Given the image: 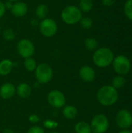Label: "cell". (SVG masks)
<instances>
[{
	"label": "cell",
	"mask_w": 132,
	"mask_h": 133,
	"mask_svg": "<svg viewBox=\"0 0 132 133\" xmlns=\"http://www.w3.org/2000/svg\"><path fill=\"white\" fill-rule=\"evenodd\" d=\"M96 97L101 105L108 107L114 105L117 101L119 94L117 90L114 88L111 85H106L100 88Z\"/></svg>",
	"instance_id": "1"
},
{
	"label": "cell",
	"mask_w": 132,
	"mask_h": 133,
	"mask_svg": "<svg viewBox=\"0 0 132 133\" xmlns=\"http://www.w3.org/2000/svg\"><path fill=\"white\" fill-rule=\"evenodd\" d=\"M114 58V52L109 48H97L93 55V63L99 68H106L112 64Z\"/></svg>",
	"instance_id": "2"
},
{
	"label": "cell",
	"mask_w": 132,
	"mask_h": 133,
	"mask_svg": "<svg viewBox=\"0 0 132 133\" xmlns=\"http://www.w3.org/2000/svg\"><path fill=\"white\" fill-rule=\"evenodd\" d=\"M61 18L62 21L68 25H75L82 18V12L78 6L74 5H67L61 12Z\"/></svg>",
	"instance_id": "3"
},
{
	"label": "cell",
	"mask_w": 132,
	"mask_h": 133,
	"mask_svg": "<svg viewBox=\"0 0 132 133\" xmlns=\"http://www.w3.org/2000/svg\"><path fill=\"white\" fill-rule=\"evenodd\" d=\"M58 24L52 18H44L39 23V30L40 34L47 38L54 37L58 32Z\"/></svg>",
	"instance_id": "4"
},
{
	"label": "cell",
	"mask_w": 132,
	"mask_h": 133,
	"mask_svg": "<svg viewBox=\"0 0 132 133\" xmlns=\"http://www.w3.org/2000/svg\"><path fill=\"white\" fill-rule=\"evenodd\" d=\"M112 65L114 72L121 76L128 74L131 68L130 59L124 55H120L114 57Z\"/></svg>",
	"instance_id": "5"
},
{
	"label": "cell",
	"mask_w": 132,
	"mask_h": 133,
	"mask_svg": "<svg viewBox=\"0 0 132 133\" xmlns=\"http://www.w3.org/2000/svg\"><path fill=\"white\" fill-rule=\"evenodd\" d=\"M34 72L36 79L41 84L49 83L53 77V69L47 63H40L37 65Z\"/></svg>",
	"instance_id": "6"
},
{
	"label": "cell",
	"mask_w": 132,
	"mask_h": 133,
	"mask_svg": "<svg viewBox=\"0 0 132 133\" xmlns=\"http://www.w3.org/2000/svg\"><path fill=\"white\" fill-rule=\"evenodd\" d=\"M16 50L18 54L25 59L33 55L35 53V46L30 39L23 38L17 42Z\"/></svg>",
	"instance_id": "7"
},
{
	"label": "cell",
	"mask_w": 132,
	"mask_h": 133,
	"mask_svg": "<svg viewBox=\"0 0 132 133\" xmlns=\"http://www.w3.org/2000/svg\"><path fill=\"white\" fill-rule=\"evenodd\" d=\"M90 126L94 133H105L109 129L110 122L106 115L98 114L92 119Z\"/></svg>",
	"instance_id": "8"
},
{
	"label": "cell",
	"mask_w": 132,
	"mask_h": 133,
	"mask_svg": "<svg viewBox=\"0 0 132 133\" xmlns=\"http://www.w3.org/2000/svg\"><path fill=\"white\" fill-rule=\"evenodd\" d=\"M47 101L51 107L55 108H61L66 103V98L61 91L54 90L48 93Z\"/></svg>",
	"instance_id": "9"
},
{
	"label": "cell",
	"mask_w": 132,
	"mask_h": 133,
	"mask_svg": "<svg viewBox=\"0 0 132 133\" xmlns=\"http://www.w3.org/2000/svg\"><path fill=\"white\" fill-rule=\"evenodd\" d=\"M116 122L122 129H128L132 126V114L127 109L120 110L116 115Z\"/></svg>",
	"instance_id": "10"
},
{
	"label": "cell",
	"mask_w": 132,
	"mask_h": 133,
	"mask_svg": "<svg viewBox=\"0 0 132 133\" xmlns=\"http://www.w3.org/2000/svg\"><path fill=\"white\" fill-rule=\"evenodd\" d=\"M79 77L86 83H91L96 79V72L94 69L89 65H83L79 71Z\"/></svg>",
	"instance_id": "11"
},
{
	"label": "cell",
	"mask_w": 132,
	"mask_h": 133,
	"mask_svg": "<svg viewBox=\"0 0 132 133\" xmlns=\"http://www.w3.org/2000/svg\"><path fill=\"white\" fill-rule=\"evenodd\" d=\"M10 12L16 17H23L28 12V5L26 3L21 1L14 2Z\"/></svg>",
	"instance_id": "12"
},
{
	"label": "cell",
	"mask_w": 132,
	"mask_h": 133,
	"mask_svg": "<svg viewBox=\"0 0 132 133\" xmlns=\"http://www.w3.org/2000/svg\"><path fill=\"white\" fill-rule=\"evenodd\" d=\"M16 94V87L11 83H5L0 87V96L3 99H10Z\"/></svg>",
	"instance_id": "13"
},
{
	"label": "cell",
	"mask_w": 132,
	"mask_h": 133,
	"mask_svg": "<svg viewBox=\"0 0 132 133\" xmlns=\"http://www.w3.org/2000/svg\"><path fill=\"white\" fill-rule=\"evenodd\" d=\"M16 92L18 96L21 98H28L32 93V89L30 86L26 83H22L18 85L16 88Z\"/></svg>",
	"instance_id": "14"
},
{
	"label": "cell",
	"mask_w": 132,
	"mask_h": 133,
	"mask_svg": "<svg viewBox=\"0 0 132 133\" xmlns=\"http://www.w3.org/2000/svg\"><path fill=\"white\" fill-rule=\"evenodd\" d=\"M13 69V62L10 59H3L0 62V75L7 76Z\"/></svg>",
	"instance_id": "15"
},
{
	"label": "cell",
	"mask_w": 132,
	"mask_h": 133,
	"mask_svg": "<svg viewBox=\"0 0 132 133\" xmlns=\"http://www.w3.org/2000/svg\"><path fill=\"white\" fill-rule=\"evenodd\" d=\"M62 114L65 118L69 120H73L76 118L78 115V110L73 105H67L64 107L62 110Z\"/></svg>",
	"instance_id": "16"
},
{
	"label": "cell",
	"mask_w": 132,
	"mask_h": 133,
	"mask_svg": "<svg viewBox=\"0 0 132 133\" xmlns=\"http://www.w3.org/2000/svg\"><path fill=\"white\" fill-rule=\"evenodd\" d=\"M48 7L45 4H40L37 5L35 10V15L36 18L38 19H44V18H47L48 14Z\"/></svg>",
	"instance_id": "17"
},
{
	"label": "cell",
	"mask_w": 132,
	"mask_h": 133,
	"mask_svg": "<svg viewBox=\"0 0 132 133\" xmlns=\"http://www.w3.org/2000/svg\"><path fill=\"white\" fill-rule=\"evenodd\" d=\"M75 133H91L92 129L89 123L86 122H79L75 125Z\"/></svg>",
	"instance_id": "18"
},
{
	"label": "cell",
	"mask_w": 132,
	"mask_h": 133,
	"mask_svg": "<svg viewBox=\"0 0 132 133\" xmlns=\"http://www.w3.org/2000/svg\"><path fill=\"white\" fill-rule=\"evenodd\" d=\"M79 8L82 12L88 13L93 8V0H79Z\"/></svg>",
	"instance_id": "19"
},
{
	"label": "cell",
	"mask_w": 132,
	"mask_h": 133,
	"mask_svg": "<svg viewBox=\"0 0 132 133\" xmlns=\"http://www.w3.org/2000/svg\"><path fill=\"white\" fill-rule=\"evenodd\" d=\"M111 86L115 88L116 90H119L121 88H122L125 83H126V79L125 78L121 76V75H117L115 77H114V79H112V83H111Z\"/></svg>",
	"instance_id": "20"
},
{
	"label": "cell",
	"mask_w": 132,
	"mask_h": 133,
	"mask_svg": "<svg viewBox=\"0 0 132 133\" xmlns=\"http://www.w3.org/2000/svg\"><path fill=\"white\" fill-rule=\"evenodd\" d=\"M84 44L89 51H96L98 48V41L94 37H87L84 41Z\"/></svg>",
	"instance_id": "21"
},
{
	"label": "cell",
	"mask_w": 132,
	"mask_h": 133,
	"mask_svg": "<svg viewBox=\"0 0 132 133\" xmlns=\"http://www.w3.org/2000/svg\"><path fill=\"white\" fill-rule=\"evenodd\" d=\"M23 65L27 71L33 72L36 69L37 64V62L34 58H33L32 57H30V58H26L24 59Z\"/></svg>",
	"instance_id": "22"
},
{
	"label": "cell",
	"mask_w": 132,
	"mask_h": 133,
	"mask_svg": "<svg viewBox=\"0 0 132 133\" xmlns=\"http://www.w3.org/2000/svg\"><path fill=\"white\" fill-rule=\"evenodd\" d=\"M2 37L6 41H12L16 37V33L15 31L11 28H7L3 30L2 32Z\"/></svg>",
	"instance_id": "23"
},
{
	"label": "cell",
	"mask_w": 132,
	"mask_h": 133,
	"mask_svg": "<svg viewBox=\"0 0 132 133\" xmlns=\"http://www.w3.org/2000/svg\"><path fill=\"white\" fill-rule=\"evenodd\" d=\"M79 23L81 25V26L84 29H90L93 27V20L89 17V16H85V17H82L81 19V20L79 21Z\"/></svg>",
	"instance_id": "24"
},
{
	"label": "cell",
	"mask_w": 132,
	"mask_h": 133,
	"mask_svg": "<svg viewBox=\"0 0 132 133\" xmlns=\"http://www.w3.org/2000/svg\"><path fill=\"white\" fill-rule=\"evenodd\" d=\"M124 14L127 18L132 21V0H127L124 5Z\"/></svg>",
	"instance_id": "25"
},
{
	"label": "cell",
	"mask_w": 132,
	"mask_h": 133,
	"mask_svg": "<svg viewBox=\"0 0 132 133\" xmlns=\"http://www.w3.org/2000/svg\"><path fill=\"white\" fill-rule=\"evenodd\" d=\"M44 126L47 129H55L57 128V126L58 125V123L54 120H50V119H47L43 123Z\"/></svg>",
	"instance_id": "26"
},
{
	"label": "cell",
	"mask_w": 132,
	"mask_h": 133,
	"mask_svg": "<svg viewBox=\"0 0 132 133\" xmlns=\"http://www.w3.org/2000/svg\"><path fill=\"white\" fill-rule=\"evenodd\" d=\"M27 133H44V130L42 127L40 126H38V125H34V126H32L30 127Z\"/></svg>",
	"instance_id": "27"
},
{
	"label": "cell",
	"mask_w": 132,
	"mask_h": 133,
	"mask_svg": "<svg viewBox=\"0 0 132 133\" xmlns=\"http://www.w3.org/2000/svg\"><path fill=\"white\" fill-rule=\"evenodd\" d=\"M101 2L104 6L110 7L112 6L116 2V0H101Z\"/></svg>",
	"instance_id": "28"
},
{
	"label": "cell",
	"mask_w": 132,
	"mask_h": 133,
	"mask_svg": "<svg viewBox=\"0 0 132 133\" xmlns=\"http://www.w3.org/2000/svg\"><path fill=\"white\" fill-rule=\"evenodd\" d=\"M29 121H30L31 123H37V122H38L40 121V118H39L37 115L33 114V115H30V117H29Z\"/></svg>",
	"instance_id": "29"
},
{
	"label": "cell",
	"mask_w": 132,
	"mask_h": 133,
	"mask_svg": "<svg viewBox=\"0 0 132 133\" xmlns=\"http://www.w3.org/2000/svg\"><path fill=\"white\" fill-rule=\"evenodd\" d=\"M5 11H6V9H5V6L4 2H2V1H0V19H2V16L5 15Z\"/></svg>",
	"instance_id": "30"
},
{
	"label": "cell",
	"mask_w": 132,
	"mask_h": 133,
	"mask_svg": "<svg viewBox=\"0 0 132 133\" xmlns=\"http://www.w3.org/2000/svg\"><path fill=\"white\" fill-rule=\"evenodd\" d=\"M30 24L33 26H39V23H38V19L37 18H33L30 20Z\"/></svg>",
	"instance_id": "31"
},
{
	"label": "cell",
	"mask_w": 132,
	"mask_h": 133,
	"mask_svg": "<svg viewBox=\"0 0 132 133\" xmlns=\"http://www.w3.org/2000/svg\"><path fill=\"white\" fill-rule=\"evenodd\" d=\"M4 4H5V9H6L11 10L13 2H9V1H7V2H5Z\"/></svg>",
	"instance_id": "32"
},
{
	"label": "cell",
	"mask_w": 132,
	"mask_h": 133,
	"mask_svg": "<svg viewBox=\"0 0 132 133\" xmlns=\"http://www.w3.org/2000/svg\"><path fill=\"white\" fill-rule=\"evenodd\" d=\"M118 133H131V132L128 129H123V130L120 131Z\"/></svg>",
	"instance_id": "33"
},
{
	"label": "cell",
	"mask_w": 132,
	"mask_h": 133,
	"mask_svg": "<svg viewBox=\"0 0 132 133\" xmlns=\"http://www.w3.org/2000/svg\"><path fill=\"white\" fill-rule=\"evenodd\" d=\"M4 133H14L11 129H5Z\"/></svg>",
	"instance_id": "34"
},
{
	"label": "cell",
	"mask_w": 132,
	"mask_h": 133,
	"mask_svg": "<svg viewBox=\"0 0 132 133\" xmlns=\"http://www.w3.org/2000/svg\"><path fill=\"white\" fill-rule=\"evenodd\" d=\"M7 1H9V2H19V1H20V0H7Z\"/></svg>",
	"instance_id": "35"
},
{
	"label": "cell",
	"mask_w": 132,
	"mask_h": 133,
	"mask_svg": "<svg viewBox=\"0 0 132 133\" xmlns=\"http://www.w3.org/2000/svg\"><path fill=\"white\" fill-rule=\"evenodd\" d=\"M50 133H60V132H51Z\"/></svg>",
	"instance_id": "36"
},
{
	"label": "cell",
	"mask_w": 132,
	"mask_h": 133,
	"mask_svg": "<svg viewBox=\"0 0 132 133\" xmlns=\"http://www.w3.org/2000/svg\"><path fill=\"white\" fill-rule=\"evenodd\" d=\"M1 30H2V27H1V26H0V33H1Z\"/></svg>",
	"instance_id": "37"
},
{
	"label": "cell",
	"mask_w": 132,
	"mask_h": 133,
	"mask_svg": "<svg viewBox=\"0 0 132 133\" xmlns=\"http://www.w3.org/2000/svg\"><path fill=\"white\" fill-rule=\"evenodd\" d=\"M131 127H132V126H131ZM131 133H132V130H131Z\"/></svg>",
	"instance_id": "38"
}]
</instances>
